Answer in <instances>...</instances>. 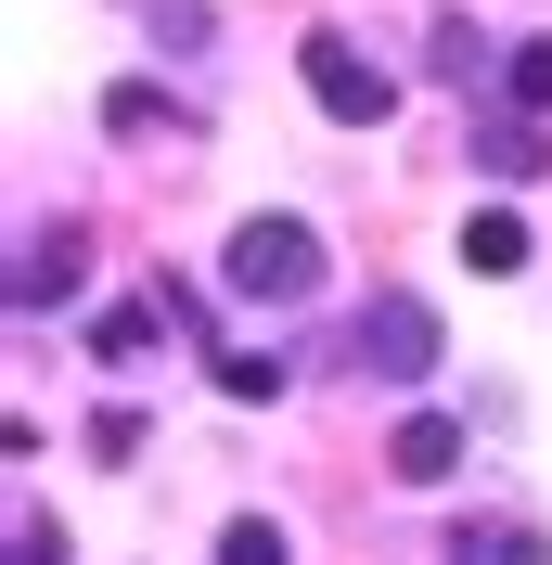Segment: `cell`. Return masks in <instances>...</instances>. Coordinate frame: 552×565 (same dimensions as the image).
Listing matches in <instances>:
<instances>
[{
	"instance_id": "cell-1",
	"label": "cell",
	"mask_w": 552,
	"mask_h": 565,
	"mask_svg": "<svg viewBox=\"0 0 552 565\" xmlns=\"http://www.w3.org/2000/svg\"><path fill=\"white\" fill-rule=\"evenodd\" d=\"M219 282L257 296V309H296V296L321 282V232H309V218H244L232 257H219Z\"/></svg>"
},
{
	"instance_id": "cell-2",
	"label": "cell",
	"mask_w": 552,
	"mask_h": 565,
	"mask_svg": "<svg viewBox=\"0 0 552 565\" xmlns=\"http://www.w3.org/2000/svg\"><path fill=\"white\" fill-rule=\"evenodd\" d=\"M296 65H309V104L335 116V129H385V116H399V77H385L347 26H309V39H296Z\"/></svg>"
},
{
	"instance_id": "cell-3",
	"label": "cell",
	"mask_w": 552,
	"mask_h": 565,
	"mask_svg": "<svg viewBox=\"0 0 552 565\" xmlns=\"http://www.w3.org/2000/svg\"><path fill=\"white\" fill-rule=\"evenodd\" d=\"M347 360H360V373H385V386H424V373H437V309H424V296H399V282H385V296H360Z\"/></svg>"
},
{
	"instance_id": "cell-4",
	"label": "cell",
	"mask_w": 552,
	"mask_h": 565,
	"mask_svg": "<svg viewBox=\"0 0 552 565\" xmlns=\"http://www.w3.org/2000/svg\"><path fill=\"white\" fill-rule=\"evenodd\" d=\"M77 282H91V232H77V218L26 232V257H13V309H52V296H77Z\"/></svg>"
},
{
	"instance_id": "cell-5",
	"label": "cell",
	"mask_w": 552,
	"mask_h": 565,
	"mask_svg": "<svg viewBox=\"0 0 552 565\" xmlns=\"http://www.w3.org/2000/svg\"><path fill=\"white\" fill-rule=\"evenodd\" d=\"M449 462H463V424H449V412H412L399 437H385V476H399V489H437Z\"/></svg>"
},
{
	"instance_id": "cell-6",
	"label": "cell",
	"mask_w": 552,
	"mask_h": 565,
	"mask_svg": "<svg viewBox=\"0 0 552 565\" xmlns=\"http://www.w3.org/2000/svg\"><path fill=\"white\" fill-rule=\"evenodd\" d=\"M488 180H540L552 168V141H540V116H476V141H463Z\"/></svg>"
},
{
	"instance_id": "cell-7",
	"label": "cell",
	"mask_w": 552,
	"mask_h": 565,
	"mask_svg": "<svg viewBox=\"0 0 552 565\" xmlns=\"http://www.w3.org/2000/svg\"><path fill=\"white\" fill-rule=\"evenodd\" d=\"M449 565H552V553H540L527 514H463V527H449Z\"/></svg>"
},
{
	"instance_id": "cell-8",
	"label": "cell",
	"mask_w": 552,
	"mask_h": 565,
	"mask_svg": "<svg viewBox=\"0 0 552 565\" xmlns=\"http://www.w3.org/2000/svg\"><path fill=\"white\" fill-rule=\"evenodd\" d=\"M104 129H129V141H155V129H193V104H168L155 77H116L104 90Z\"/></svg>"
},
{
	"instance_id": "cell-9",
	"label": "cell",
	"mask_w": 552,
	"mask_h": 565,
	"mask_svg": "<svg viewBox=\"0 0 552 565\" xmlns=\"http://www.w3.org/2000/svg\"><path fill=\"white\" fill-rule=\"evenodd\" d=\"M463 257H476V282H514L527 270V218H501V206L463 218Z\"/></svg>"
},
{
	"instance_id": "cell-10",
	"label": "cell",
	"mask_w": 552,
	"mask_h": 565,
	"mask_svg": "<svg viewBox=\"0 0 552 565\" xmlns=\"http://www.w3.org/2000/svg\"><path fill=\"white\" fill-rule=\"evenodd\" d=\"M501 104H514V116H552V39H514V65H501Z\"/></svg>"
},
{
	"instance_id": "cell-11",
	"label": "cell",
	"mask_w": 552,
	"mask_h": 565,
	"mask_svg": "<svg viewBox=\"0 0 552 565\" xmlns=\"http://www.w3.org/2000/svg\"><path fill=\"white\" fill-rule=\"evenodd\" d=\"M424 65H437V77H488V39H476V13H437Z\"/></svg>"
},
{
	"instance_id": "cell-12",
	"label": "cell",
	"mask_w": 552,
	"mask_h": 565,
	"mask_svg": "<svg viewBox=\"0 0 552 565\" xmlns=\"http://www.w3.org/2000/svg\"><path fill=\"white\" fill-rule=\"evenodd\" d=\"M219 565H296V540H283L270 514H232V527H219Z\"/></svg>"
},
{
	"instance_id": "cell-13",
	"label": "cell",
	"mask_w": 552,
	"mask_h": 565,
	"mask_svg": "<svg viewBox=\"0 0 552 565\" xmlns=\"http://www.w3.org/2000/svg\"><path fill=\"white\" fill-rule=\"evenodd\" d=\"M219 398H283V360L270 348H219Z\"/></svg>"
},
{
	"instance_id": "cell-14",
	"label": "cell",
	"mask_w": 552,
	"mask_h": 565,
	"mask_svg": "<svg viewBox=\"0 0 552 565\" xmlns=\"http://www.w3.org/2000/svg\"><path fill=\"white\" fill-rule=\"evenodd\" d=\"M13 565H65V527L52 514H13Z\"/></svg>"
}]
</instances>
